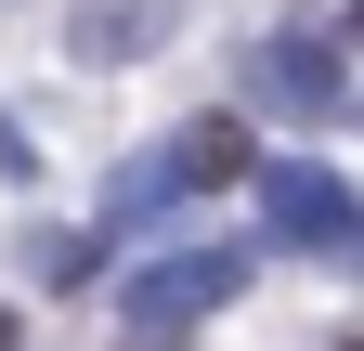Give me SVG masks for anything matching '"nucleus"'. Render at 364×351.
<instances>
[{"label": "nucleus", "instance_id": "6e6552de", "mask_svg": "<svg viewBox=\"0 0 364 351\" xmlns=\"http://www.w3.org/2000/svg\"><path fill=\"white\" fill-rule=\"evenodd\" d=\"M0 169H26V130H14V117H0Z\"/></svg>", "mask_w": 364, "mask_h": 351}, {"label": "nucleus", "instance_id": "20e7f679", "mask_svg": "<svg viewBox=\"0 0 364 351\" xmlns=\"http://www.w3.org/2000/svg\"><path fill=\"white\" fill-rule=\"evenodd\" d=\"M169 26H182V0H65L78 65H144V53H169Z\"/></svg>", "mask_w": 364, "mask_h": 351}, {"label": "nucleus", "instance_id": "f257e3e1", "mask_svg": "<svg viewBox=\"0 0 364 351\" xmlns=\"http://www.w3.org/2000/svg\"><path fill=\"white\" fill-rule=\"evenodd\" d=\"M235 286H247V247H156L144 274L117 286V313H130V338H182L196 313H221Z\"/></svg>", "mask_w": 364, "mask_h": 351}, {"label": "nucleus", "instance_id": "1a4fd4ad", "mask_svg": "<svg viewBox=\"0 0 364 351\" xmlns=\"http://www.w3.org/2000/svg\"><path fill=\"white\" fill-rule=\"evenodd\" d=\"M0 351H26V325H14V313H0Z\"/></svg>", "mask_w": 364, "mask_h": 351}, {"label": "nucleus", "instance_id": "7ed1b4c3", "mask_svg": "<svg viewBox=\"0 0 364 351\" xmlns=\"http://www.w3.org/2000/svg\"><path fill=\"white\" fill-rule=\"evenodd\" d=\"M247 92H260L273 117H338V104H351V78H338V39H326V26H287V39H260Z\"/></svg>", "mask_w": 364, "mask_h": 351}, {"label": "nucleus", "instance_id": "f03ea898", "mask_svg": "<svg viewBox=\"0 0 364 351\" xmlns=\"http://www.w3.org/2000/svg\"><path fill=\"white\" fill-rule=\"evenodd\" d=\"M260 222H273V247H312V260L364 247V208L338 169H260Z\"/></svg>", "mask_w": 364, "mask_h": 351}, {"label": "nucleus", "instance_id": "39448f33", "mask_svg": "<svg viewBox=\"0 0 364 351\" xmlns=\"http://www.w3.org/2000/svg\"><path fill=\"white\" fill-rule=\"evenodd\" d=\"M169 169L182 183H235V169H260V144H247V117H182L169 130Z\"/></svg>", "mask_w": 364, "mask_h": 351}, {"label": "nucleus", "instance_id": "9b49d317", "mask_svg": "<svg viewBox=\"0 0 364 351\" xmlns=\"http://www.w3.org/2000/svg\"><path fill=\"white\" fill-rule=\"evenodd\" d=\"M351 351H364V338H351Z\"/></svg>", "mask_w": 364, "mask_h": 351}, {"label": "nucleus", "instance_id": "0eeeda50", "mask_svg": "<svg viewBox=\"0 0 364 351\" xmlns=\"http://www.w3.org/2000/svg\"><path fill=\"white\" fill-rule=\"evenodd\" d=\"M26 274H53V286H78V274H91V234H26Z\"/></svg>", "mask_w": 364, "mask_h": 351}, {"label": "nucleus", "instance_id": "9d476101", "mask_svg": "<svg viewBox=\"0 0 364 351\" xmlns=\"http://www.w3.org/2000/svg\"><path fill=\"white\" fill-rule=\"evenodd\" d=\"M351 26H364V0H351Z\"/></svg>", "mask_w": 364, "mask_h": 351}, {"label": "nucleus", "instance_id": "423d86ee", "mask_svg": "<svg viewBox=\"0 0 364 351\" xmlns=\"http://www.w3.org/2000/svg\"><path fill=\"white\" fill-rule=\"evenodd\" d=\"M156 195H182V169H169V144H144V156H130L117 183H105V222H144Z\"/></svg>", "mask_w": 364, "mask_h": 351}]
</instances>
